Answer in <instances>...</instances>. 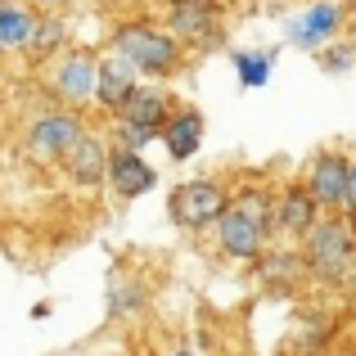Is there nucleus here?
Segmentation results:
<instances>
[{
  "label": "nucleus",
  "mask_w": 356,
  "mask_h": 356,
  "mask_svg": "<svg viewBox=\"0 0 356 356\" xmlns=\"http://www.w3.org/2000/svg\"><path fill=\"white\" fill-rule=\"evenodd\" d=\"M113 50L127 54L136 72L149 77H172L181 68V41H176L167 27L149 23V18H131V23L113 27Z\"/></svg>",
  "instance_id": "obj_1"
},
{
  "label": "nucleus",
  "mask_w": 356,
  "mask_h": 356,
  "mask_svg": "<svg viewBox=\"0 0 356 356\" xmlns=\"http://www.w3.org/2000/svg\"><path fill=\"white\" fill-rule=\"evenodd\" d=\"M352 252H356V239H352V226L348 221H316L312 230L302 235V266L321 280H343L352 266Z\"/></svg>",
  "instance_id": "obj_2"
},
{
  "label": "nucleus",
  "mask_w": 356,
  "mask_h": 356,
  "mask_svg": "<svg viewBox=\"0 0 356 356\" xmlns=\"http://www.w3.org/2000/svg\"><path fill=\"white\" fill-rule=\"evenodd\" d=\"M226 208H230V199H226V190H221L217 181H185V185H176L172 199H167L172 221H176V226H185V230L212 226Z\"/></svg>",
  "instance_id": "obj_3"
},
{
  "label": "nucleus",
  "mask_w": 356,
  "mask_h": 356,
  "mask_svg": "<svg viewBox=\"0 0 356 356\" xmlns=\"http://www.w3.org/2000/svg\"><path fill=\"white\" fill-rule=\"evenodd\" d=\"M95 68H99V59L90 50H59L54 72H50L54 95H59L68 108L90 104V99H95Z\"/></svg>",
  "instance_id": "obj_4"
},
{
  "label": "nucleus",
  "mask_w": 356,
  "mask_h": 356,
  "mask_svg": "<svg viewBox=\"0 0 356 356\" xmlns=\"http://www.w3.org/2000/svg\"><path fill=\"white\" fill-rule=\"evenodd\" d=\"M81 131L86 127H81L77 113H50V118H41V122L27 127V154L41 158V163H59V158L77 145Z\"/></svg>",
  "instance_id": "obj_5"
},
{
  "label": "nucleus",
  "mask_w": 356,
  "mask_h": 356,
  "mask_svg": "<svg viewBox=\"0 0 356 356\" xmlns=\"http://www.w3.org/2000/svg\"><path fill=\"white\" fill-rule=\"evenodd\" d=\"M167 32L176 41L208 45L217 41V0H172L167 9Z\"/></svg>",
  "instance_id": "obj_6"
},
{
  "label": "nucleus",
  "mask_w": 356,
  "mask_h": 356,
  "mask_svg": "<svg viewBox=\"0 0 356 356\" xmlns=\"http://www.w3.org/2000/svg\"><path fill=\"white\" fill-rule=\"evenodd\" d=\"M59 163H63V172H68L72 185L95 190V185H104V176H108V145L99 136H86V131H81L77 145H72Z\"/></svg>",
  "instance_id": "obj_7"
},
{
  "label": "nucleus",
  "mask_w": 356,
  "mask_h": 356,
  "mask_svg": "<svg viewBox=\"0 0 356 356\" xmlns=\"http://www.w3.org/2000/svg\"><path fill=\"white\" fill-rule=\"evenodd\" d=\"M108 185H113V194L122 199H140V194L154 190V167L140 158V149H108Z\"/></svg>",
  "instance_id": "obj_8"
},
{
  "label": "nucleus",
  "mask_w": 356,
  "mask_h": 356,
  "mask_svg": "<svg viewBox=\"0 0 356 356\" xmlns=\"http://www.w3.org/2000/svg\"><path fill=\"white\" fill-rule=\"evenodd\" d=\"M217 239H221V252H230L235 261H252V257H261L266 230H261L252 217H243L239 208H226L217 217Z\"/></svg>",
  "instance_id": "obj_9"
},
{
  "label": "nucleus",
  "mask_w": 356,
  "mask_h": 356,
  "mask_svg": "<svg viewBox=\"0 0 356 356\" xmlns=\"http://www.w3.org/2000/svg\"><path fill=\"white\" fill-rule=\"evenodd\" d=\"M113 118L127 122V127H136V131H145V136L154 140L158 131H163V122L172 118V104H167V95H158V90H149V86H140V81H136V90L122 99V108H118Z\"/></svg>",
  "instance_id": "obj_10"
},
{
  "label": "nucleus",
  "mask_w": 356,
  "mask_h": 356,
  "mask_svg": "<svg viewBox=\"0 0 356 356\" xmlns=\"http://www.w3.org/2000/svg\"><path fill=\"white\" fill-rule=\"evenodd\" d=\"M136 77H140V72L131 68L127 54H118V50L104 54V59H99V68H95V99L108 108V113H118L122 99L136 90Z\"/></svg>",
  "instance_id": "obj_11"
},
{
  "label": "nucleus",
  "mask_w": 356,
  "mask_h": 356,
  "mask_svg": "<svg viewBox=\"0 0 356 356\" xmlns=\"http://www.w3.org/2000/svg\"><path fill=\"white\" fill-rule=\"evenodd\" d=\"M348 172L352 163L343 154H321L312 163V176H307V190L316 194L321 208H343V190H348Z\"/></svg>",
  "instance_id": "obj_12"
},
{
  "label": "nucleus",
  "mask_w": 356,
  "mask_h": 356,
  "mask_svg": "<svg viewBox=\"0 0 356 356\" xmlns=\"http://www.w3.org/2000/svg\"><path fill=\"white\" fill-rule=\"evenodd\" d=\"M316 194L307 190V185H293V190H284L280 194V203H275V226L284 230V235H307V230L316 226Z\"/></svg>",
  "instance_id": "obj_13"
},
{
  "label": "nucleus",
  "mask_w": 356,
  "mask_h": 356,
  "mask_svg": "<svg viewBox=\"0 0 356 356\" xmlns=\"http://www.w3.org/2000/svg\"><path fill=\"white\" fill-rule=\"evenodd\" d=\"M23 50H27V59H36V63H50L59 50H68V27H63V18H54V14L32 18V32H27Z\"/></svg>",
  "instance_id": "obj_14"
},
{
  "label": "nucleus",
  "mask_w": 356,
  "mask_h": 356,
  "mask_svg": "<svg viewBox=\"0 0 356 356\" xmlns=\"http://www.w3.org/2000/svg\"><path fill=\"white\" fill-rule=\"evenodd\" d=\"M158 140L167 145L172 158H190L194 149L203 145V118L190 113V108H185V113H172L163 122V131H158Z\"/></svg>",
  "instance_id": "obj_15"
},
{
  "label": "nucleus",
  "mask_w": 356,
  "mask_h": 356,
  "mask_svg": "<svg viewBox=\"0 0 356 356\" xmlns=\"http://www.w3.org/2000/svg\"><path fill=\"white\" fill-rule=\"evenodd\" d=\"M334 23H339V9H334V5H316L312 14L293 27V41L298 45H321L325 36L334 32Z\"/></svg>",
  "instance_id": "obj_16"
},
{
  "label": "nucleus",
  "mask_w": 356,
  "mask_h": 356,
  "mask_svg": "<svg viewBox=\"0 0 356 356\" xmlns=\"http://www.w3.org/2000/svg\"><path fill=\"white\" fill-rule=\"evenodd\" d=\"M230 208H239L243 217H252L261 230H270V226H275V199H270L266 190H239Z\"/></svg>",
  "instance_id": "obj_17"
},
{
  "label": "nucleus",
  "mask_w": 356,
  "mask_h": 356,
  "mask_svg": "<svg viewBox=\"0 0 356 356\" xmlns=\"http://www.w3.org/2000/svg\"><path fill=\"white\" fill-rule=\"evenodd\" d=\"M27 32H32V14L18 5H5L0 9V41H5V50H23Z\"/></svg>",
  "instance_id": "obj_18"
},
{
  "label": "nucleus",
  "mask_w": 356,
  "mask_h": 356,
  "mask_svg": "<svg viewBox=\"0 0 356 356\" xmlns=\"http://www.w3.org/2000/svg\"><path fill=\"white\" fill-rule=\"evenodd\" d=\"M235 68H239L243 86H261L266 72H270V59H266V54H235Z\"/></svg>",
  "instance_id": "obj_19"
},
{
  "label": "nucleus",
  "mask_w": 356,
  "mask_h": 356,
  "mask_svg": "<svg viewBox=\"0 0 356 356\" xmlns=\"http://www.w3.org/2000/svg\"><path fill=\"white\" fill-rule=\"evenodd\" d=\"M343 208L356 217V163H352V172H348V190H343Z\"/></svg>",
  "instance_id": "obj_20"
},
{
  "label": "nucleus",
  "mask_w": 356,
  "mask_h": 356,
  "mask_svg": "<svg viewBox=\"0 0 356 356\" xmlns=\"http://www.w3.org/2000/svg\"><path fill=\"white\" fill-rule=\"evenodd\" d=\"M32 5H36V9H59L63 0H32Z\"/></svg>",
  "instance_id": "obj_21"
},
{
  "label": "nucleus",
  "mask_w": 356,
  "mask_h": 356,
  "mask_svg": "<svg viewBox=\"0 0 356 356\" xmlns=\"http://www.w3.org/2000/svg\"><path fill=\"white\" fill-rule=\"evenodd\" d=\"M172 356H194V352H172Z\"/></svg>",
  "instance_id": "obj_22"
},
{
  "label": "nucleus",
  "mask_w": 356,
  "mask_h": 356,
  "mask_svg": "<svg viewBox=\"0 0 356 356\" xmlns=\"http://www.w3.org/2000/svg\"><path fill=\"white\" fill-rule=\"evenodd\" d=\"M5 5H14V0H0V9H5Z\"/></svg>",
  "instance_id": "obj_23"
},
{
  "label": "nucleus",
  "mask_w": 356,
  "mask_h": 356,
  "mask_svg": "<svg viewBox=\"0 0 356 356\" xmlns=\"http://www.w3.org/2000/svg\"><path fill=\"white\" fill-rule=\"evenodd\" d=\"M0 54H5V41H0Z\"/></svg>",
  "instance_id": "obj_24"
}]
</instances>
